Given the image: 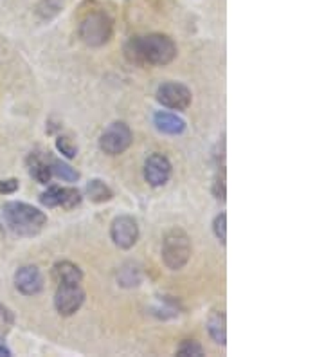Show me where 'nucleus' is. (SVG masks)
<instances>
[{
  "instance_id": "obj_1",
  "label": "nucleus",
  "mask_w": 324,
  "mask_h": 357,
  "mask_svg": "<svg viewBox=\"0 0 324 357\" xmlns=\"http://www.w3.org/2000/svg\"><path fill=\"white\" fill-rule=\"evenodd\" d=\"M124 56L135 65H167L176 58V44L167 34L132 36L124 45Z\"/></svg>"
},
{
  "instance_id": "obj_2",
  "label": "nucleus",
  "mask_w": 324,
  "mask_h": 357,
  "mask_svg": "<svg viewBox=\"0 0 324 357\" xmlns=\"http://www.w3.org/2000/svg\"><path fill=\"white\" fill-rule=\"evenodd\" d=\"M2 215L11 231L19 237H34L47 226V215L25 203H5Z\"/></svg>"
},
{
  "instance_id": "obj_3",
  "label": "nucleus",
  "mask_w": 324,
  "mask_h": 357,
  "mask_svg": "<svg viewBox=\"0 0 324 357\" xmlns=\"http://www.w3.org/2000/svg\"><path fill=\"white\" fill-rule=\"evenodd\" d=\"M162 262L167 269L181 270L191 258V240L181 227H173L162 238Z\"/></svg>"
},
{
  "instance_id": "obj_4",
  "label": "nucleus",
  "mask_w": 324,
  "mask_h": 357,
  "mask_svg": "<svg viewBox=\"0 0 324 357\" xmlns=\"http://www.w3.org/2000/svg\"><path fill=\"white\" fill-rule=\"evenodd\" d=\"M78 34L81 42L89 47H103L114 34V20L103 11H92L81 20Z\"/></svg>"
},
{
  "instance_id": "obj_5",
  "label": "nucleus",
  "mask_w": 324,
  "mask_h": 357,
  "mask_svg": "<svg viewBox=\"0 0 324 357\" xmlns=\"http://www.w3.org/2000/svg\"><path fill=\"white\" fill-rule=\"evenodd\" d=\"M134 134L124 121H114L100 137V148L106 155H121L132 146Z\"/></svg>"
},
{
  "instance_id": "obj_6",
  "label": "nucleus",
  "mask_w": 324,
  "mask_h": 357,
  "mask_svg": "<svg viewBox=\"0 0 324 357\" xmlns=\"http://www.w3.org/2000/svg\"><path fill=\"white\" fill-rule=\"evenodd\" d=\"M85 303V290L80 284H58L56 295H54V307L60 316H72Z\"/></svg>"
},
{
  "instance_id": "obj_7",
  "label": "nucleus",
  "mask_w": 324,
  "mask_h": 357,
  "mask_svg": "<svg viewBox=\"0 0 324 357\" xmlns=\"http://www.w3.org/2000/svg\"><path fill=\"white\" fill-rule=\"evenodd\" d=\"M157 102L172 111H187L193 102V94L184 83L166 82L157 89Z\"/></svg>"
},
{
  "instance_id": "obj_8",
  "label": "nucleus",
  "mask_w": 324,
  "mask_h": 357,
  "mask_svg": "<svg viewBox=\"0 0 324 357\" xmlns=\"http://www.w3.org/2000/svg\"><path fill=\"white\" fill-rule=\"evenodd\" d=\"M81 200V192L72 186H49L47 192L40 195V203L47 208L74 209L80 206Z\"/></svg>"
},
{
  "instance_id": "obj_9",
  "label": "nucleus",
  "mask_w": 324,
  "mask_h": 357,
  "mask_svg": "<svg viewBox=\"0 0 324 357\" xmlns=\"http://www.w3.org/2000/svg\"><path fill=\"white\" fill-rule=\"evenodd\" d=\"M110 237L112 242L119 249H132L139 240V226L137 220L130 215H121L114 218V222L110 226Z\"/></svg>"
},
{
  "instance_id": "obj_10",
  "label": "nucleus",
  "mask_w": 324,
  "mask_h": 357,
  "mask_svg": "<svg viewBox=\"0 0 324 357\" xmlns=\"http://www.w3.org/2000/svg\"><path fill=\"white\" fill-rule=\"evenodd\" d=\"M172 163L166 155L152 154L144 163V178L153 188H161L172 178Z\"/></svg>"
},
{
  "instance_id": "obj_11",
  "label": "nucleus",
  "mask_w": 324,
  "mask_h": 357,
  "mask_svg": "<svg viewBox=\"0 0 324 357\" xmlns=\"http://www.w3.org/2000/svg\"><path fill=\"white\" fill-rule=\"evenodd\" d=\"M14 287L20 295L36 296L43 289V276L36 266H22L14 273Z\"/></svg>"
},
{
  "instance_id": "obj_12",
  "label": "nucleus",
  "mask_w": 324,
  "mask_h": 357,
  "mask_svg": "<svg viewBox=\"0 0 324 357\" xmlns=\"http://www.w3.org/2000/svg\"><path fill=\"white\" fill-rule=\"evenodd\" d=\"M153 125L161 134L167 135H178L186 130V121L173 112L166 111H159L153 114Z\"/></svg>"
},
{
  "instance_id": "obj_13",
  "label": "nucleus",
  "mask_w": 324,
  "mask_h": 357,
  "mask_svg": "<svg viewBox=\"0 0 324 357\" xmlns=\"http://www.w3.org/2000/svg\"><path fill=\"white\" fill-rule=\"evenodd\" d=\"M49 161L51 157H45V154H40V152H33V154L27 157V166H29V174L31 177L36 178L40 184H47L51 183V166H49Z\"/></svg>"
},
{
  "instance_id": "obj_14",
  "label": "nucleus",
  "mask_w": 324,
  "mask_h": 357,
  "mask_svg": "<svg viewBox=\"0 0 324 357\" xmlns=\"http://www.w3.org/2000/svg\"><path fill=\"white\" fill-rule=\"evenodd\" d=\"M207 332L216 345H227V319L224 310H213L207 318Z\"/></svg>"
},
{
  "instance_id": "obj_15",
  "label": "nucleus",
  "mask_w": 324,
  "mask_h": 357,
  "mask_svg": "<svg viewBox=\"0 0 324 357\" xmlns=\"http://www.w3.org/2000/svg\"><path fill=\"white\" fill-rule=\"evenodd\" d=\"M53 278L56 284H81L83 270L69 260L58 262L53 267Z\"/></svg>"
},
{
  "instance_id": "obj_16",
  "label": "nucleus",
  "mask_w": 324,
  "mask_h": 357,
  "mask_svg": "<svg viewBox=\"0 0 324 357\" xmlns=\"http://www.w3.org/2000/svg\"><path fill=\"white\" fill-rule=\"evenodd\" d=\"M143 281V270L134 262H126L119 270H117V284L124 289L137 287Z\"/></svg>"
},
{
  "instance_id": "obj_17",
  "label": "nucleus",
  "mask_w": 324,
  "mask_h": 357,
  "mask_svg": "<svg viewBox=\"0 0 324 357\" xmlns=\"http://www.w3.org/2000/svg\"><path fill=\"white\" fill-rule=\"evenodd\" d=\"M85 194L86 197L91 198L92 203L95 204L108 203V200L114 198V192H112L108 184L103 183L101 178H92V181H89L85 186Z\"/></svg>"
},
{
  "instance_id": "obj_18",
  "label": "nucleus",
  "mask_w": 324,
  "mask_h": 357,
  "mask_svg": "<svg viewBox=\"0 0 324 357\" xmlns=\"http://www.w3.org/2000/svg\"><path fill=\"white\" fill-rule=\"evenodd\" d=\"M49 166H51V174H53L54 177L65 181V183H78V181H80V172H78L76 168H72L71 164L65 163V161L51 157Z\"/></svg>"
},
{
  "instance_id": "obj_19",
  "label": "nucleus",
  "mask_w": 324,
  "mask_h": 357,
  "mask_svg": "<svg viewBox=\"0 0 324 357\" xmlns=\"http://www.w3.org/2000/svg\"><path fill=\"white\" fill-rule=\"evenodd\" d=\"M63 0H40L38 5H36V15L43 22H49L53 20L54 16H58V13L62 11Z\"/></svg>"
},
{
  "instance_id": "obj_20",
  "label": "nucleus",
  "mask_w": 324,
  "mask_h": 357,
  "mask_svg": "<svg viewBox=\"0 0 324 357\" xmlns=\"http://www.w3.org/2000/svg\"><path fill=\"white\" fill-rule=\"evenodd\" d=\"M176 356L178 357H202L204 356V348L195 339H184L176 348Z\"/></svg>"
},
{
  "instance_id": "obj_21",
  "label": "nucleus",
  "mask_w": 324,
  "mask_h": 357,
  "mask_svg": "<svg viewBox=\"0 0 324 357\" xmlns=\"http://www.w3.org/2000/svg\"><path fill=\"white\" fill-rule=\"evenodd\" d=\"M56 148L62 155H65L67 159H74L78 155V146L76 143H72L71 137L67 135H60L56 139Z\"/></svg>"
},
{
  "instance_id": "obj_22",
  "label": "nucleus",
  "mask_w": 324,
  "mask_h": 357,
  "mask_svg": "<svg viewBox=\"0 0 324 357\" xmlns=\"http://www.w3.org/2000/svg\"><path fill=\"white\" fill-rule=\"evenodd\" d=\"M213 231H215L216 238L225 246V242H227V215H225V213H220L218 217L215 218Z\"/></svg>"
},
{
  "instance_id": "obj_23",
  "label": "nucleus",
  "mask_w": 324,
  "mask_h": 357,
  "mask_svg": "<svg viewBox=\"0 0 324 357\" xmlns=\"http://www.w3.org/2000/svg\"><path fill=\"white\" fill-rule=\"evenodd\" d=\"M213 194H215V197L218 198V200H222L224 203L225 200V174L222 172V175H218L215 181V186H213Z\"/></svg>"
},
{
  "instance_id": "obj_24",
  "label": "nucleus",
  "mask_w": 324,
  "mask_h": 357,
  "mask_svg": "<svg viewBox=\"0 0 324 357\" xmlns=\"http://www.w3.org/2000/svg\"><path fill=\"white\" fill-rule=\"evenodd\" d=\"M19 189V181L16 178H4L0 181V195L14 194Z\"/></svg>"
},
{
  "instance_id": "obj_25",
  "label": "nucleus",
  "mask_w": 324,
  "mask_h": 357,
  "mask_svg": "<svg viewBox=\"0 0 324 357\" xmlns=\"http://www.w3.org/2000/svg\"><path fill=\"white\" fill-rule=\"evenodd\" d=\"M0 318L4 319V321H8V323H13V321H14L13 312H11V310L8 309V307H4V305H2V303H0Z\"/></svg>"
},
{
  "instance_id": "obj_26",
  "label": "nucleus",
  "mask_w": 324,
  "mask_h": 357,
  "mask_svg": "<svg viewBox=\"0 0 324 357\" xmlns=\"http://www.w3.org/2000/svg\"><path fill=\"white\" fill-rule=\"evenodd\" d=\"M0 357H11V350L2 341H0Z\"/></svg>"
}]
</instances>
